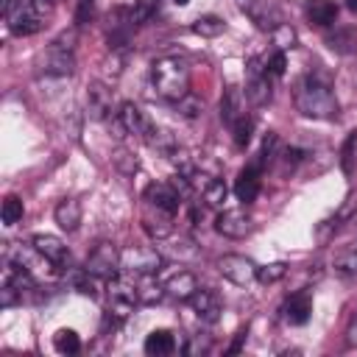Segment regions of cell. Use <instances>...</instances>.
Segmentation results:
<instances>
[{
    "instance_id": "f1b7e54d",
    "label": "cell",
    "mask_w": 357,
    "mask_h": 357,
    "mask_svg": "<svg viewBox=\"0 0 357 357\" xmlns=\"http://www.w3.org/2000/svg\"><path fill=\"white\" fill-rule=\"evenodd\" d=\"M223 28H226V22H223L220 17H215V14H204V17H198V20L192 22V31H195L198 36H206V39L220 36Z\"/></svg>"
},
{
    "instance_id": "2e32d148",
    "label": "cell",
    "mask_w": 357,
    "mask_h": 357,
    "mask_svg": "<svg viewBox=\"0 0 357 357\" xmlns=\"http://www.w3.org/2000/svg\"><path fill=\"white\" fill-rule=\"evenodd\" d=\"M45 20H47V17H45L42 11H36L33 6L20 3V6L14 8V14L8 17V28H11V33H17V36H31V33L42 31Z\"/></svg>"
},
{
    "instance_id": "83f0119b",
    "label": "cell",
    "mask_w": 357,
    "mask_h": 357,
    "mask_svg": "<svg viewBox=\"0 0 357 357\" xmlns=\"http://www.w3.org/2000/svg\"><path fill=\"white\" fill-rule=\"evenodd\" d=\"M137 293H139V301H145V304H153V301H159L162 296H167V293H165V284H159V282L153 279V273H145V276L139 279Z\"/></svg>"
},
{
    "instance_id": "6da1fadb",
    "label": "cell",
    "mask_w": 357,
    "mask_h": 357,
    "mask_svg": "<svg viewBox=\"0 0 357 357\" xmlns=\"http://www.w3.org/2000/svg\"><path fill=\"white\" fill-rule=\"evenodd\" d=\"M293 103L304 117H312V120H335L340 112V103L332 92V84L318 73H307L296 81Z\"/></svg>"
},
{
    "instance_id": "52a82bcc",
    "label": "cell",
    "mask_w": 357,
    "mask_h": 357,
    "mask_svg": "<svg viewBox=\"0 0 357 357\" xmlns=\"http://www.w3.org/2000/svg\"><path fill=\"white\" fill-rule=\"evenodd\" d=\"M218 271H220V276L229 279L231 284L245 287V284H251V282L257 279L259 265H257L254 259L243 257V254H226V257L218 259Z\"/></svg>"
},
{
    "instance_id": "7bdbcfd3",
    "label": "cell",
    "mask_w": 357,
    "mask_h": 357,
    "mask_svg": "<svg viewBox=\"0 0 357 357\" xmlns=\"http://www.w3.org/2000/svg\"><path fill=\"white\" fill-rule=\"evenodd\" d=\"M20 3L33 6V8H36V11H42L45 17H50V11H53V6H56V0H20Z\"/></svg>"
},
{
    "instance_id": "5b68a950",
    "label": "cell",
    "mask_w": 357,
    "mask_h": 357,
    "mask_svg": "<svg viewBox=\"0 0 357 357\" xmlns=\"http://www.w3.org/2000/svg\"><path fill=\"white\" fill-rule=\"evenodd\" d=\"M271 95H273V86H271V73L265 67V61L259 56H254L248 61V78H245V100L251 106H265L271 103Z\"/></svg>"
},
{
    "instance_id": "7a4b0ae2",
    "label": "cell",
    "mask_w": 357,
    "mask_h": 357,
    "mask_svg": "<svg viewBox=\"0 0 357 357\" xmlns=\"http://www.w3.org/2000/svg\"><path fill=\"white\" fill-rule=\"evenodd\" d=\"M151 81H153V89L165 100L176 103L178 98L190 92V67L178 56H162L151 64Z\"/></svg>"
},
{
    "instance_id": "b9f144b4",
    "label": "cell",
    "mask_w": 357,
    "mask_h": 357,
    "mask_svg": "<svg viewBox=\"0 0 357 357\" xmlns=\"http://www.w3.org/2000/svg\"><path fill=\"white\" fill-rule=\"evenodd\" d=\"M89 17H92V0H78V8H75V28L84 25V22H89Z\"/></svg>"
},
{
    "instance_id": "d590c367",
    "label": "cell",
    "mask_w": 357,
    "mask_h": 357,
    "mask_svg": "<svg viewBox=\"0 0 357 357\" xmlns=\"http://www.w3.org/2000/svg\"><path fill=\"white\" fill-rule=\"evenodd\" d=\"M271 36H273L276 50H287V47H293V45H296V31H293L287 22H282L279 28H273V31H271Z\"/></svg>"
},
{
    "instance_id": "44dd1931",
    "label": "cell",
    "mask_w": 357,
    "mask_h": 357,
    "mask_svg": "<svg viewBox=\"0 0 357 357\" xmlns=\"http://www.w3.org/2000/svg\"><path fill=\"white\" fill-rule=\"evenodd\" d=\"M81 215H84V209H81V201L78 198H64L53 209V218H56V223H59L61 231H75L81 226Z\"/></svg>"
},
{
    "instance_id": "60d3db41",
    "label": "cell",
    "mask_w": 357,
    "mask_h": 357,
    "mask_svg": "<svg viewBox=\"0 0 357 357\" xmlns=\"http://www.w3.org/2000/svg\"><path fill=\"white\" fill-rule=\"evenodd\" d=\"M114 165L123 170V173H134L139 165H137V156H131L126 148H120L117 153H114Z\"/></svg>"
},
{
    "instance_id": "836d02e7",
    "label": "cell",
    "mask_w": 357,
    "mask_h": 357,
    "mask_svg": "<svg viewBox=\"0 0 357 357\" xmlns=\"http://www.w3.org/2000/svg\"><path fill=\"white\" fill-rule=\"evenodd\" d=\"M22 215H25L22 201H20L17 195H8V198L3 201V206H0V218H3V223H6V226H14V223L22 220Z\"/></svg>"
},
{
    "instance_id": "e575fe53",
    "label": "cell",
    "mask_w": 357,
    "mask_h": 357,
    "mask_svg": "<svg viewBox=\"0 0 357 357\" xmlns=\"http://www.w3.org/2000/svg\"><path fill=\"white\" fill-rule=\"evenodd\" d=\"M287 262H271V265H259V271H257V279L262 282V284H273V282H279L284 273H287Z\"/></svg>"
},
{
    "instance_id": "484cf974",
    "label": "cell",
    "mask_w": 357,
    "mask_h": 357,
    "mask_svg": "<svg viewBox=\"0 0 357 357\" xmlns=\"http://www.w3.org/2000/svg\"><path fill=\"white\" fill-rule=\"evenodd\" d=\"M332 268L340 276H357V240H351V243H346L340 248V254L335 257Z\"/></svg>"
},
{
    "instance_id": "c3c4849f",
    "label": "cell",
    "mask_w": 357,
    "mask_h": 357,
    "mask_svg": "<svg viewBox=\"0 0 357 357\" xmlns=\"http://www.w3.org/2000/svg\"><path fill=\"white\" fill-rule=\"evenodd\" d=\"M343 3H346V8H349V11H354V14H357V0H343Z\"/></svg>"
},
{
    "instance_id": "5bb4252c",
    "label": "cell",
    "mask_w": 357,
    "mask_h": 357,
    "mask_svg": "<svg viewBox=\"0 0 357 357\" xmlns=\"http://www.w3.org/2000/svg\"><path fill=\"white\" fill-rule=\"evenodd\" d=\"M117 120H120V126L126 128V134L139 137V139H148V137H151V131L156 128V126H153V123L145 117V112H142L137 103H131V100H126V103L120 106Z\"/></svg>"
},
{
    "instance_id": "4fadbf2b",
    "label": "cell",
    "mask_w": 357,
    "mask_h": 357,
    "mask_svg": "<svg viewBox=\"0 0 357 357\" xmlns=\"http://www.w3.org/2000/svg\"><path fill=\"white\" fill-rule=\"evenodd\" d=\"M240 8L251 17V22L257 28H262L268 33L282 25V14H279V8L271 0H240Z\"/></svg>"
},
{
    "instance_id": "f6af8a7d",
    "label": "cell",
    "mask_w": 357,
    "mask_h": 357,
    "mask_svg": "<svg viewBox=\"0 0 357 357\" xmlns=\"http://www.w3.org/2000/svg\"><path fill=\"white\" fill-rule=\"evenodd\" d=\"M346 343L349 346H357V312H354V318H351V324L346 329Z\"/></svg>"
},
{
    "instance_id": "8fae6325",
    "label": "cell",
    "mask_w": 357,
    "mask_h": 357,
    "mask_svg": "<svg viewBox=\"0 0 357 357\" xmlns=\"http://www.w3.org/2000/svg\"><path fill=\"white\" fill-rule=\"evenodd\" d=\"M190 310L195 312V318L201 324H218L220 312H223V301L215 290H206V287H198L192 296H190Z\"/></svg>"
},
{
    "instance_id": "ab89813d",
    "label": "cell",
    "mask_w": 357,
    "mask_h": 357,
    "mask_svg": "<svg viewBox=\"0 0 357 357\" xmlns=\"http://www.w3.org/2000/svg\"><path fill=\"white\" fill-rule=\"evenodd\" d=\"M20 301H22V293H20L14 284L3 282V287H0V307L8 310V307H14V304H20Z\"/></svg>"
},
{
    "instance_id": "30bf717a",
    "label": "cell",
    "mask_w": 357,
    "mask_h": 357,
    "mask_svg": "<svg viewBox=\"0 0 357 357\" xmlns=\"http://www.w3.org/2000/svg\"><path fill=\"white\" fill-rule=\"evenodd\" d=\"M142 201L151 204V206H159V209H165L170 215H176L178 206H181V190L173 181H156V184H148L145 187Z\"/></svg>"
},
{
    "instance_id": "681fc988",
    "label": "cell",
    "mask_w": 357,
    "mask_h": 357,
    "mask_svg": "<svg viewBox=\"0 0 357 357\" xmlns=\"http://www.w3.org/2000/svg\"><path fill=\"white\" fill-rule=\"evenodd\" d=\"M173 3H176V6H187L190 0H173Z\"/></svg>"
},
{
    "instance_id": "9a60e30c",
    "label": "cell",
    "mask_w": 357,
    "mask_h": 357,
    "mask_svg": "<svg viewBox=\"0 0 357 357\" xmlns=\"http://www.w3.org/2000/svg\"><path fill=\"white\" fill-rule=\"evenodd\" d=\"M251 229H254L251 218L243 209H223L215 218V231L223 237H231V240H243L245 234H251Z\"/></svg>"
},
{
    "instance_id": "7c38bea8",
    "label": "cell",
    "mask_w": 357,
    "mask_h": 357,
    "mask_svg": "<svg viewBox=\"0 0 357 357\" xmlns=\"http://www.w3.org/2000/svg\"><path fill=\"white\" fill-rule=\"evenodd\" d=\"M279 312H282V321L290 324V326L307 324L310 315H312V293H310V290H296V293H290V296L284 298V304H282Z\"/></svg>"
},
{
    "instance_id": "ac0fdd59",
    "label": "cell",
    "mask_w": 357,
    "mask_h": 357,
    "mask_svg": "<svg viewBox=\"0 0 357 357\" xmlns=\"http://www.w3.org/2000/svg\"><path fill=\"white\" fill-rule=\"evenodd\" d=\"M173 218H176V215H170V212H165V209H159V206L145 204L142 229H145V234H148L151 240H165V237H170V231H173Z\"/></svg>"
},
{
    "instance_id": "ee69618b",
    "label": "cell",
    "mask_w": 357,
    "mask_h": 357,
    "mask_svg": "<svg viewBox=\"0 0 357 357\" xmlns=\"http://www.w3.org/2000/svg\"><path fill=\"white\" fill-rule=\"evenodd\" d=\"M206 349H209V337H204V340H201V337H195L192 343H187V349H184V351H187V354H198V351H206Z\"/></svg>"
},
{
    "instance_id": "1f68e13d",
    "label": "cell",
    "mask_w": 357,
    "mask_h": 357,
    "mask_svg": "<svg viewBox=\"0 0 357 357\" xmlns=\"http://www.w3.org/2000/svg\"><path fill=\"white\" fill-rule=\"evenodd\" d=\"M354 162H357V131H351V134L346 137L343 148H340V170H343L346 176H351V173H354Z\"/></svg>"
},
{
    "instance_id": "f35d334b",
    "label": "cell",
    "mask_w": 357,
    "mask_h": 357,
    "mask_svg": "<svg viewBox=\"0 0 357 357\" xmlns=\"http://www.w3.org/2000/svg\"><path fill=\"white\" fill-rule=\"evenodd\" d=\"M265 67H268V73H271L273 78L284 75V67H287V56H284V50H273V53L265 59Z\"/></svg>"
},
{
    "instance_id": "cb8c5ba5",
    "label": "cell",
    "mask_w": 357,
    "mask_h": 357,
    "mask_svg": "<svg viewBox=\"0 0 357 357\" xmlns=\"http://www.w3.org/2000/svg\"><path fill=\"white\" fill-rule=\"evenodd\" d=\"M176 349V335L170 329H153L148 337H145V354L151 357H162V354H170Z\"/></svg>"
},
{
    "instance_id": "ffe728a7",
    "label": "cell",
    "mask_w": 357,
    "mask_h": 357,
    "mask_svg": "<svg viewBox=\"0 0 357 357\" xmlns=\"http://www.w3.org/2000/svg\"><path fill=\"white\" fill-rule=\"evenodd\" d=\"M31 243H33V245H36V248H39V251H42V254L56 265V271H59V268H64V265L70 262V248H67L59 237H53V234H36Z\"/></svg>"
},
{
    "instance_id": "bcb514c9",
    "label": "cell",
    "mask_w": 357,
    "mask_h": 357,
    "mask_svg": "<svg viewBox=\"0 0 357 357\" xmlns=\"http://www.w3.org/2000/svg\"><path fill=\"white\" fill-rule=\"evenodd\" d=\"M245 335H248V329H240V332L234 335V343L229 346V354H237V351H240V346H243V340H245Z\"/></svg>"
},
{
    "instance_id": "4dcf8cb0",
    "label": "cell",
    "mask_w": 357,
    "mask_h": 357,
    "mask_svg": "<svg viewBox=\"0 0 357 357\" xmlns=\"http://www.w3.org/2000/svg\"><path fill=\"white\" fill-rule=\"evenodd\" d=\"M53 349L59 354H75L81 349V337L75 335V329H59L53 335Z\"/></svg>"
},
{
    "instance_id": "603a6c76",
    "label": "cell",
    "mask_w": 357,
    "mask_h": 357,
    "mask_svg": "<svg viewBox=\"0 0 357 357\" xmlns=\"http://www.w3.org/2000/svg\"><path fill=\"white\" fill-rule=\"evenodd\" d=\"M198 290V279H195V273H190V271H178V273H173L167 282H165V293L170 296V298H178V301H190V296Z\"/></svg>"
},
{
    "instance_id": "8d00e7d4",
    "label": "cell",
    "mask_w": 357,
    "mask_h": 357,
    "mask_svg": "<svg viewBox=\"0 0 357 357\" xmlns=\"http://www.w3.org/2000/svg\"><path fill=\"white\" fill-rule=\"evenodd\" d=\"M156 8H159V0H137L134 8H131V17L139 25V22H148L156 14Z\"/></svg>"
},
{
    "instance_id": "7402d4cb",
    "label": "cell",
    "mask_w": 357,
    "mask_h": 357,
    "mask_svg": "<svg viewBox=\"0 0 357 357\" xmlns=\"http://www.w3.org/2000/svg\"><path fill=\"white\" fill-rule=\"evenodd\" d=\"M243 112H245V92L240 86H226L220 98V120L231 126Z\"/></svg>"
},
{
    "instance_id": "8992f818",
    "label": "cell",
    "mask_w": 357,
    "mask_h": 357,
    "mask_svg": "<svg viewBox=\"0 0 357 357\" xmlns=\"http://www.w3.org/2000/svg\"><path fill=\"white\" fill-rule=\"evenodd\" d=\"M39 67H42L45 75H56V78H61V75H73V70H75L73 47H67L64 42L53 39V42L47 45V50L42 53Z\"/></svg>"
},
{
    "instance_id": "d4e9b609",
    "label": "cell",
    "mask_w": 357,
    "mask_h": 357,
    "mask_svg": "<svg viewBox=\"0 0 357 357\" xmlns=\"http://www.w3.org/2000/svg\"><path fill=\"white\" fill-rule=\"evenodd\" d=\"M145 142H148L151 148H156V153H162V156H167V159H176V153L181 151L178 142H176V137H173L170 131H165V128H153Z\"/></svg>"
},
{
    "instance_id": "3957f363",
    "label": "cell",
    "mask_w": 357,
    "mask_h": 357,
    "mask_svg": "<svg viewBox=\"0 0 357 357\" xmlns=\"http://www.w3.org/2000/svg\"><path fill=\"white\" fill-rule=\"evenodd\" d=\"M106 296H109V318L112 321H126L134 310V304L139 301V293H137V284L128 279V276H112L109 279V287H106Z\"/></svg>"
},
{
    "instance_id": "9c48e42d",
    "label": "cell",
    "mask_w": 357,
    "mask_h": 357,
    "mask_svg": "<svg viewBox=\"0 0 357 357\" xmlns=\"http://www.w3.org/2000/svg\"><path fill=\"white\" fill-rule=\"evenodd\" d=\"M86 114L92 120H100V123L112 120V114H114V98H112V89L106 84L92 81L86 86Z\"/></svg>"
},
{
    "instance_id": "d6a6232c",
    "label": "cell",
    "mask_w": 357,
    "mask_h": 357,
    "mask_svg": "<svg viewBox=\"0 0 357 357\" xmlns=\"http://www.w3.org/2000/svg\"><path fill=\"white\" fill-rule=\"evenodd\" d=\"M176 112H178L184 120H195V117L204 112V100H201L198 95L187 92L184 98H178V100H176Z\"/></svg>"
},
{
    "instance_id": "4316f807",
    "label": "cell",
    "mask_w": 357,
    "mask_h": 357,
    "mask_svg": "<svg viewBox=\"0 0 357 357\" xmlns=\"http://www.w3.org/2000/svg\"><path fill=\"white\" fill-rule=\"evenodd\" d=\"M326 45L337 53H354L357 50V31L354 28H335V33H326Z\"/></svg>"
},
{
    "instance_id": "277c9868",
    "label": "cell",
    "mask_w": 357,
    "mask_h": 357,
    "mask_svg": "<svg viewBox=\"0 0 357 357\" xmlns=\"http://www.w3.org/2000/svg\"><path fill=\"white\" fill-rule=\"evenodd\" d=\"M120 268H123V251L109 240L98 243L84 262V271L92 273L95 279H112V276H117Z\"/></svg>"
},
{
    "instance_id": "d6986e66",
    "label": "cell",
    "mask_w": 357,
    "mask_h": 357,
    "mask_svg": "<svg viewBox=\"0 0 357 357\" xmlns=\"http://www.w3.org/2000/svg\"><path fill=\"white\" fill-rule=\"evenodd\" d=\"M304 17L318 28H329L337 22V3L335 0H307Z\"/></svg>"
},
{
    "instance_id": "74e56055",
    "label": "cell",
    "mask_w": 357,
    "mask_h": 357,
    "mask_svg": "<svg viewBox=\"0 0 357 357\" xmlns=\"http://www.w3.org/2000/svg\"><path fill=\"white\" fill-rule=\"evenodd\" d=\"M357 215V192L351 190L346 198H343V204L337 206V212H335V220L337 223H346V220H351Z\"/></svg>"
},
{
    "instance_id": "7dc6e473",
    "label": "cell",
    "mask_w": 357,
    "mask_h": 357,
    "mask_svg": "<svg viewBox=\"0 0 357 357\" xmlns=\"http://www.w3.org/2000/svg\"><path fill=\"white\" fill-rule=\"evenodd\" d=\"M20 6V0H0V11H3V17L8 20L11 14H14V8Z\"/></svg>"
},
{
    "instance_id": "ba28073f",
    "label": "cell",
    "mask_w": 357,
    "mask_h": 357,
    "mask_svg": "<svg viewBox=\"0 0 357 357\" xmlns=\"http://www.w3.org/2000/svg\"><path fill=\"white\" fill-rule=\"evenodd\" d=\"M162 265H165L162 254L156 248H151V245H134V248L123 251V268L128 273L145 276V273H156Z\"/></svg>"
},
{
    "instance_id": "f546056e",
    "label": "cell",
    "mask_w": 357,
    "mask_h": 357,
    "mask_svg": "<svg viewBox=\"0 0 357 357\" xmlns=\"http://www.w3.org/2000/svg\"><path fill=\"white\" fill-rule=\"evenodd\" d=\"M231 134H234V145L237 148H245L248 142H251V131H254V117L248 114V112H243L231 126Z\"/></svg>"
},
{
    "instance_id": "e0dca14e",
    "label": "cell",
    "mask_w": 357,
    "mask_h": 357,
    "mask_svg": "<svg viewBox=\"0 0 357 357\" xmlns=\"http://www.w3.org/2000/svg\"><path fill=\"white\" fill-rule=\"evenodd\" d=\"M259 176H262V165L259 159H251L234 178V195L243 201V204H251L259 192Z\"/></svg>"
}]
</instances>
